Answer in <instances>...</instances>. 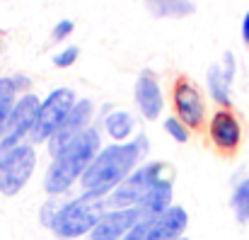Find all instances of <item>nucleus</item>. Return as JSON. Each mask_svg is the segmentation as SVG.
Masks as SVG:
<instances>
[{"label":"nucleus","instance_id":"nucleus-13","mask_svg":"<svg viewBox=\"0 0 249 240\" xmlns=\"http://www.w3.org/2000/svg\"><path fill=\"white\" fill-rule=\"evenodd\" d=\"M189 228V214L184 206L172 204L167 211L145 219V240H177Z\"/></svg>","mask_w":249,"mask_h":240},{"label":"nucleus","instance_id":"nucleus-8","mask_svg":"<svg viewBox=\"0 0 249 240\" xmlns=\"http://www.w3.org/2000/svg\"><path fill=\"white\" fill-rule=\"evenodd\" d=\"M172 102H174V114L189 129H198L206 121V102H203V95L194 80H177L172 87Z\"/></svg>","mask_w":249,"mask_h":240},{"label":"nucleus","instance_id":"nucleus-21","mask_svg":"<svg viewBox=\"0 0 249 240\" xmlns=\"http://www.w3.org/2000/svg\"><path fill=\"white\" fill-rule=\"evenodd\" d=\"M61 204H63V197H49V199L41 204V209H39V223L46 226V228H51V223H53V219H56Z\"/></svg>","mask_w":249,"mask_h":240},{"label":"nucleus","instance_id":"nucleus-3","mask_svg":"<svg viewBox=\"0 0 249 240\" xmlns=\"http://www.w3.org/2000/svg\"><path fill=\"white\" fill-rule=\"evenodd\" d=\"M107 209H109L107 197H97L87 192L73 199L63 197V204L49 231L58 240H80L83 236L92 233V228L97 226V221L104 216Z\"/></svg>","mask_w":249,"mask_h":240},{"label":"nucleus","instance_id":"nucleus-20","mask_svg":"<svg viewBox=\"0 0 249 240\" xmlns=\"http://www.w3.org/2000/svg\"><path fill=\"white\" fill-rule=\"evenodd\" d=\"M165 131H167V136L172 139V141H177V143H186L189 139H191V129L174 114V117H167L165 119Z\"/></svg>","mask_w":249,"mask_h":240},{"label":"nucleus","instance_id":"nucleus-23","mask_svg":"<svg viewBox=\"0 0 249 240\" xmlns=\"http://www.w3.org/2000/svg\"><path fill=\"white\" fill-rule=\"evenodd\" d=\"M73 29H75L73 20L63 17L61 22H56V24H53V29H51V41H63V39H68V37L73 34Z\"/></svg>","mask_w":249,"mask_h":240},{"label":"nucleus","instance_id":"nucleus-10","mask_svg":"<svg viewBox=\"0 0 249 240\" xmlns=\"http://www.w3.org/2000/svg\"><path fill=\"white\" fill-rule=\"evenodd\" d=\"M143 219L145 216H143V211L138 206H131V209H107L104 216L92 228V233L87 236V240H124Z\"/></svg>","mask_w":249,"mask_h":240},{"label":"nucleus","instance_id":"nucleus-12","mask_svg":"<svg viewBox=\"0 0 249 240\" xmlns=\"http://www.w3.org/2000/svg\"><path fill=\"white\" fill-rule=\"evenodd\" d=\"M235 73H237V61H235V54H230V51L223 56V63H213L206 73L208 92H211L213 102L220 104V109H230V104H232Z\"/></svg>","mask_w":249,"mask_h":240},{"label":"nucleus","instance_id":"nucleus-1","mask_svg":"<svg viewBox=\"0 0 249 240\" xmlns=\"http://www.w3.org/2000/svg\"><path fill=\"white\" fill-rule=\"evenodd\" d=\"M148 153H150V139L141 131L126 143L104 146L80 180L83 192L97 194V197H109L133 170L143 165Z\"/></svg>","mask_w":249,"mask_h":240},{"label":"nucleus","instance_id":"nucleus-17","mask_svg":"<svg viewBox=\"0 0 249 240\" xmlns=\"http://www.w3.org/2000/svg\"><path fill=\"white\" fill-rule=\"evenodd\" d=\"M104 131L114 143H126L136 134V117L126 109H111L104 114Z\"/></svg>","mask_w":249,"mask_h":240},{"label":"nucleus","instance_id":"nucleus-27","mask_svg":"<svg viewBox=\"0 0 249 240\" xmlns=\"http://www.w3.org/2000/svg\"><path fill=\"white\" fill-rule=\"evenodd\" d=\"M0 49H2V41H0Z\"/></svg>","mask_w":249,"mask_h":240},{"label":"nucleus","instance_id":"nucleus-9","mask_svg":"<svg viewBox=\"0 0 249 240\" xmlns=\"http://www.w3.org/2000/svg\"><path fill=\"white\" fill-rule=\"evenodd\" d=\"M92 119H94V102H92L89 97H80V100L73 104V109H71V114L66 117V121L61 124V129H58V131L51 136V141L46 143L51 158H53L61 148H66L73 139H78L87 129H92Z\"/></svg>","mask_w":249,"mask_h":240},{"label":"nucleus","instance_id":"nucleus-15","mask_svg":"<svg viewBox=\"0 0 249 240\" xmlns=\"http://www.w3.org/2000/svg\"><path fill=\"white\" fill-rule=\"evenodd\" d=\"M29 87V78L22 76V73H15V76H2L0 78V139H2V131H5V124L17 104V100L27 92Z\"/></svg>","mask_w":249,"mask_h":240},{"label":"nucleus","instance_id":"nucleus-24","mask_svg":"<svg viewBox=\"0 0 249 240\" xmlns=\"http://www.w3.org/2000/svg\"><path fill=\"white\" fill-rule=\"evenodd\" d=\"M124 240H145V219H143V221H141V223H138V226H136V228H133Z\"/></svg>","mask_w":249,"mask_h":240},{"label":"nucleus","instance_id":"nucleus-16","mask_svg":"<svg viewBox=\"0 0 249 240\" xmlns=\"http://www.w3.org/2000/svg\"><path fill=\"white\" fill-rule=\"evenodd\" d=\"M172 197H174V177H167V180H162L160 184H155L145 194V199L141 201L138 209L143 211L145 219H153V216L162 214V211H167L172 206Z\"/></svg>","mask_w":249,"mask_h":240},{"label":"nucleus","instance_id":"nucleus-25","mask_svg":"<svg viewBox=\"0 0 249 240\" xmlns=\"http://www.w3.org/2000/svg\"><path fill=\"white\" fill-rule=\"evenodd\" d=\"M242 41L249 46V10L245 12V17H242Z\"/></svg>","mask_w":249,"mask_h":240},{"label":"nucleus","instance_id":"nucleus-7","mask_svg":"<svg viewBox=\"0 0 249 240\" xmlns=\"http://www.w3.org/2000/svg\"><path fill=\"white\" fill-rule=\"evenodd\" d=\"M39 104H41V100L32 92H24L17 100V104H15V109H12L7 124H5L2 139H0V153H5V151H10V148H15V146H19L29 139L32 126L36 121V114H39Z\"/></svg>","mask_w":249,"mask_h":240},{"label":"nucleus","instance_id":"nucleus-11","mask_svg":"<svg viewBox=\"0 0 249 240\" xmlns=\"http://www.w3.org/2000/svg\"><path fill=\"white\" fill-rule=\"evenodd\" d=\"M208 134H211V141L213 146L225 153V156H232L240 151L242 146V139H245V129H242V121L240 117L232 112V109H218L211 119V126H208Z\"/></svg>","mask_w":249,"mask_h":240},{"label":"nucleus","instance_id":"nucleus-5","mask_svg":"<svg viewBox=\"0 0 249 240\" xmlns=\"http://www.w3.org/2000/svg\"><path fill=\"white\" fill-rule=\"evenodd\" d=\"M75 102H78V95L71 87H56L53 92H49L46 100H41V104H39V114H36V121L32 126L29 143L32 146L49 143L51 136L61 129V124L71 114Z\"/></svg>","mask_w":249,"mask_h":240},{"label":"nucleus","instance_id":"nucleus-6","mask_svg":"<svg viewBox=\"0 0 249 240\" xmlns=\"http://www.w3.org/2000/svg\"><path fill=\"white\" fill-rule=\"evenodd\" d=\"M34 170H36V148L29 141L0 153V194L17 197L29 184Z\"/></svg>","mask_w":249,"mask_h":240},{"label":"nucleus","instance_id":"nucleus-18","mask_svg":"<svg viewBox=\"0 0 249 240\" xmlns=\"http://www.w3.org/2000/svg\"><path fill=\"white\" fill-rule=\"evenodd\" d=\"M145 10L158 20H181L196 12L194 0H145Z\"/></svg>","mask_w":249,"mask_h":240},{"label":"nucleus","instance_id":"nucleus-26","mask_svg":"<svg viewBox=\"0 0 249 240\" xmlns=\"http://www.w3.org/2000/svg\"><path fill=\"white\" fill-rule=\"evenodd\" d=\"M177 240H191V238H186V236H181V238H177Z\"/></svg>","mask_w":249,"mask_h":240},{"label":"nucleus","instance_id":"nucleus-19","mask_svg":"<svg viewBox=\"0 0 249 240\" xmlns=\"http://www.w3.org/2000/svg\"><path fill=\"white\" fill-rule=\"evenodd\" d=\"M230 206H232V214H235V221L247 226L249 223V172L235 182L232 187V197H230Z\"/></svg>","mask_w":249,"mask_h":240},{"label":"nucleus","instance_id":"nucleus-4","mask_svg":"<svg viewBox=\"0 0 249 240\" xmlns=\"http://www.w3.org/2000/svg\"><path fill=\"white\" fill-rule=\"evenodd\" d=\"M167 177H174L172 175V167L167 162L160 160H153V162H143L138 170H133L109 197H107V204L109 209H131V206H141V201L145 199V194L160 184Z\"/></svg>","mask_w":249,"mask_h":240},{"label":"nucleus","instance_id":"nucleus-14","mask_svg":"<svg viewBox=\"0 0 249 240\" xmlns=\"http://www.w3.org/2000/svg\"><path fill=\"white\" fill-rule=\"evenodd\" d=\"M136 104H138L143 119H148V121H155L162 114L165 97H162L158 76L153 71H148V68L141 71V76L136 80Z\"/></svg>","mask_w":249,"mask_h":240},{"label":"nucleus","instance_id":"nucleus-22","mask_svg":"<svg viewBox=\"0 0 249 240\" xmlns=\"http://www.w3.org/2000/svg\"><path fill=\"white\" fill-rule=\"evenodd\" d=\"M78 56H80V49H78V46H66V49H61L51 61H53V66H58V68H68V66H73V63L78 61Z\"/></svg>","mask_w":249,"mask_h":240},{"label":"nucleus","instance_id":"nucleus-2","mask_svg":"<svg viewBox=\"0 0 249 240\" xmlns=\"http://www.w3.org/2000/svg\"><path fill=\"white\" fill-rule=\"evenodd\" d=\"M102 134L97 126L87 129L78 139H73L66 148H61L44 175V192L49 197H66V192L83 180L87 167L102 151Z\"/></svg>","mask_w":249,"mask_h":240}]
</instances>
